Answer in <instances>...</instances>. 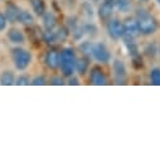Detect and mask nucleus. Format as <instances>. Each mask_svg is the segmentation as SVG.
Returning a JSON list of instances; mask_svg holds the SVG:
<instances>
[{
    "instance_id": "1",
    "label": "nucleus",
    "mask_w": 160,
    "mask_h": 160,
    "mask_svg": "<svg viewBox=\"0 0 160 160\" xmlns=\"http://www.w3.org/2000/svg\"><path fill=\"white\" fill-rule=\"evenodd\" d=\"M138 25L140 29V34L142 35H151L158 30V20L149 14L146 10H139L138 12Z\"/></svg>"
},
{
    "instance_id": "2",
    "label": "nucleus",
    "mask_w": 160,
    "mask_h": 160,
    "mask_svg": "<svg viewBox=\"0 0 160 160\" xmlns=\"http://www.w3.org/2000/svg\"><path fill=\"white\" fill-rule=\"evenodd\" d=\"M76 62H77V57H76V52L73 48H64L61 52L59 68L64 77L73 76V73L76 71Z\"/></svg>"
},
{
    "instance_id": "3",
    "label": "nucleus",
    "mask_w": 160,
    "mask_h": 160,
    "mask_svg": "<svg viewBox=\"0 0 160 160\" xmlns=\"http://www.w3.org/2000/svg\"><path fill=\"white\" fill-rule=\"evenodd\" d=\"M13 56V61L15 64V68L19 71H24L29 67L30 62H32V54L30 52H28L27 49L23 48H14L12 52Z\"/></svg>"
},
{
    "instance_id": "4",
    "label": "nucleus",
    "mask_w": 160,
    "mask_h": 160,
    "mask_svg": "<svg viewBox=\"0 0 160 160\" xmlns=\"http://www.w3.org/2000/svg\"><path fill=\"white\" fill-rule=\"evenodd\" d=\"M112 68H113V77H115L116 83L117 85H125L128 81V71H126L124 62L120 61V59H115Z\"/></svg>"
},
{
    "instance_id": "5",
    "label": "nucleus",
    "mask_w": 160,
    "mask_h": 160,
    "mask_svg": "<svg viewBox=\"0 0 160 160\" xmlns=\"http://www.w3.org/2000/svg\"><path fill=\"white\" fill-rule=\"evenodd\" d=\"M92 57L101 63H108L111 59V53L106 44L103 43H96L92 47Z\"/></svg>"
},
{
    "instance_id": "6",
    "label": "nucleus",
    "mask_w": 160,
    "mask_h": 160,
    "mask_svg": "<svg viewBox=\"0 0 160 160\" xmlns=\"http://www.w3.org/2000/svg\"><path fill=\"white\" fill-rule=\"evenodd\" d=\"M107 30H108V35L117 41L120 38H124V34H125V27H124V23L120 22L118 19H113L108 23L107 25Z\"/></svg>"
},
{
    "instance_id": "7",
    "label": "nucleus",
    "mask_w": 160,
    "mask_h": 160,
    "mask_svg": "<svg viewBox=\"0 0 160 160\" xmlns=\"http://www.w3.org/2000/svg\"><path fill=\"white\" fill-rule=\"evenodd\" d=\"M125 27V34H124V41H135V38L140 35V29L136 20L128 19L124 23Z\"/></svg>"
},
{
    "instance_id": "8",
    "label": "nucleus",
    "mask_w": 160,
    "mask_h": 160,
    "mask_svg": "<svg viewBox=\"0 0 160 160\" xmlns=\"http://www.w3.org/2000/svg\"><path fill=\"white\" fill-rule=\"evenodd\" d=\"M90 81L95 86H105L107 83V77L100 66H95L90 72Z\"/></svg>"
},
{
    "instance_id": "9",
    "label": "nucleus",
    "mask_w": 160,
    "mask_h": 160,
    "mask_svg": "<svg viewBox=\"0 0 160 160\" xmlns=\"http://www.w3.org/2000/svg\"><path fill=\"white\" fill-rule=\"evenodd\" d=\"M44 62L48 68L51 69H58L61 64V52L56 48H51L44 57Z\"/></svg>"
},
{
    "instance_id": "10",
    "label": "nucleus",
    "mask_w": 160,
    "mask_h": 160,
    "mask_svg": "<svg viewBox=\"0 0 160 160\" xmlns=\"http://www.w3.org/2000/svg\"><path fill=\"white\" fill-rule=\"evenodd\" d=\"M115 0H105V2L101 4V7L98 8V17L102 20H108L113 13L115 9Z\"/></svg>"
},
{
    "instance_id": "11",
    "label": "nucleus",
    "mask_w": 160,
    "mask_h": 160,
    "mask_svg": "<svg viewBox=\"0 0 160 160\" xmlns=\"http://www.w3.org/2000/svg\"><path fill=\"white\" fill-rule=\"evenodd\" d=\"M20 8L14 4V3H8L7 4V8H5V17L8 19V22L10 23H17L18 19H19V15H20Z\"/></svg>"
},
{
    "instance_id": "12",
    "label": "nucleus",
    "mask_w": 160,
    "mask_h": 160,
    "mask_svg": "<svg viewBox=\"0 0 160 160\" xmlns=\"http://www.w3.org/2000/svg\"><path fill=\"white\" fill-rule=\"evenodd\" d=\"M8 39L14 44H23L25 42V37L20 29L12 28L8 30Z\"/></svg>"
},
{
    "instance_id": "13",
    "label": "nucleus",
    "mask_w": 160,
    "mask_h": 160,
    "mask_svg": "<svg viewBox=\"0 0 160 160\" xmlns=\"http://www.w3.org/2000/svg\"><path fill=\"white\" fill-rule=\"evenodd\" d=\"M42 17H43V25L46 30H54L57 27V18L54 17V14L51 12H46Z\"/></svg>"
},
{
    "instance_id": "14",
    "label": "nucleus",
    "mask_w": 160,
    "mask_h": 160,
    "mask_svg": "<svg viewBox=\"0 0 160 160\" xmlns=\"http://www.w3.org/2000/svg\"><path fill=\"white\" fill-rule=\"evenodd\" d=\"M88 68H90V58L87 56H83L82 58L77 59V62H76V71H77L78 74H81V76L86 74Z\"/></svg>"
},
{
    "instance_id": "15",
    "label": "nucleus",
    "mask_w": 160,
    "mask_h": 160,
    "mask_svg": "<svg viewBox=\"0 0 160 160\" xmlns=\"http://www.w3.org/2000/svg\"><path fill=\"white\" fill-rule=\"evenodd\" d=\"M29 2H30L33 12L38 17H42L46 13V3H44V0H29Z\"/></svg>"
},
{
    "instance_id": "16",
    "label": "nucleus",
    "mask_w": 160,
    "mask_h": 160,
    "mask_svg": "<svg viewBox=\"0 0 160 160\" xmlns=\"http://www.w3.org/2000/svg\"><path fill=\"white\" fill-rule=\"evenodd\" d=\"M0 83L3 86H12L15 83V76L12 71H4L0 74Z\"/></svg>"
},
{
    "instance_id": "17",
    "label": "nucleus",
    "mask_w": 160,
    "mask_h": 160,
    "mask_svg": "<svg viewBox=\"0 0 160 160\" xmlns=\"http://www.w3.org/2000/svg\"><path fill=\"white\" fill-rule=\"evenodd\" d=\"M18 22L22 23L23 25H32V24L34 23V18H33V15H32L29 12H27V10H22Z\"/></svg>"
},
{
    "instance_id": "18",
    "label": "nucleus",
    "mask_w": 160,
    "mask_h": 160,
    "mask_svg": "<svg viewBox=\"0 0 160 160\" xmlns=\"http://www.w3.org/2000/svg\"><path fill=\"white\" fill-rule=\"evenodd\" d=\"M125 46H126L128 52H129V54H130L131 58H134L136 56H140L139 54V48H138L135 41H125Z\"/></svg>"
},
{
    "instance_id": "19",
    "label": "nucleus",
    "mask_w": 160,
    "mask_h": 160,
    "mask_svg": "<svg viewBox=\"0 0 160 160\" xmlns=\"http://www.w3.org/2000/svg\"><path fill=\"white\" fill-rule=\"evenodd\" d=\"M115 8L118 9L120 12H129L130 7H131V3L130 0H115Z\"/></svg>"
},
{
    "instance_id": "20",
    "label": "nucleus",
    "mask_w": 160,
    "mask_h": 160,
    "mask_svg": "<svg viewBox=\"0 0 160 160\" xmlns=\"http://www.w3.org/2000/svg\"><path fill=\"white\" fill-rule=\"evenodd\" d=\"M150 79H151V83L155 86H160V68L155 67L151 69L150 72Z\"/></svg>"
},
{
    "instance_id": "21",
    "label": "nucleus",
    "mask_w": 160,
    "mask_h": 160,
    "mask_svg": "<svg viewBox=\"0 0 160 160\" xmlns=\"http://www.w3.org/2000/svg\"><path fill=\"white\" fill-rule=\"evenodd\" d=\"M56 34H57V38H58V43H63L66 39L68 38V34H69V30L64 27H59L57 30H56Z\"/></svg>"
},
{
    "instance_id": "22",
    "label": "nucleus",
    "mask_w": 160,
    "mask_h": 160,
    "mask_svg": "<svg viewBox=\"0 0 160 160\" xmlns=\"http://www.w3.org/2000/svg\"><path fill=\"white\" fill-rule=\"evenodd\" d=\"M92 47H93V43H91V42H83L81 44V51L83 52L85 56L90 57L92 54Z\"/></svg>"
},
{
    "instance_id": "23",
    "label": "nucleus",
    "mask_w": 160,
    "mask_h": 160,
    "mask_svg": "<svg viewBox=\"0 0 160 160\" xmlns=\"http://www.w3.org/2000/svg\"><path fill=\"white\" fill-rule=\"evenodd\" d=\"M15 85L18 86H27V85H30V78L25 74L23 76H19L17 79H15Z\"/></svg>"
},
{
    "instance_id": "24",
    "label": "nucleus",
    "mask_w": 160,
    "mask_h": 160,
    "mask_svg": "<svg viewBox=\"0 0 160 160\" xmlns=\"http://www.w3.org/2000/svg\"><path fill=\"white\" fill-rule=\"evenodd\" d=\"M46 82H47V79H46L44 76H37L35 78L32 79L30 83L33 86H43V85H46Z\"/></svg>"
},
{
    "instance_id": "25",
    "label": "nucleus",
    "mask_w": 160,
    "mask_h": 160,
    "mask_svg": "<svg viewBox=\"0 0 160 160\" xmlns=\"http://www.w3.org/2000/svg\"><path fill=\"white\" fill-rule=\"evenodd\" d=\"M7 24H8V19H7L5 14L0 13V32H3L7 28Z\"/></svg>"
},
{
    "instance_id": "26",
    "label": "nucleus",
    "mask_w": 160,
    "mask_h": 160,
    "mask_svg": "<svg viewBox=\"0 0 160 160\" xmlns=\"http://www.w3.org/2000/svg\"><path fill=\"white\" fill-rule=\"evenodd\" d=\"M83 30H85V33H87V34H95L96 33V27L93 25V24H87V25H85L83 27Z\"/></svg>"
},
{
    "instance_id": "27",
    "label": "nucleus",
    "mask_w": 160,
    "mask_h": 160,
    "mask_svg": "<svg viewBox=\"0 0 160 160\" xmlns=\"http://www.w3.org/2000/svg\"><path fill=\"white\" fill-rule=\"evenodd\" d=\"M51 83H52V85H56V86H62L64 82H63V79H62L61 77L54 76V77H52V79H51Z\"/></svg>"
},
{
    "instance_id": "28",
    "label": "nucleus",
    "mask_w": 160,
    "mask_h": 160,
    "mask_svg": "<svg viewBox=\"0 0 160 160\" xmlns=\"http://www.w3.org/2000/svg\"><path fill=\"white\" fill-rule=\"evenodd\" d=\"M68 85H74V86H78L79 85V82H78V78H76V77H69V81H68Z\"/></svg>"
},
{
    "instance_id": "29",
    "label": "nucleus",
    "mask_w": 160,
    "mask_h": 160,
    "mask_svg": "<svg viewBox=\"0 0 160 160\" xmlns=\"http://www.w3.org/2000/svg\"><path fill=\"white\" fill-rule=\"evenodd\" d=\"M141 2H148V0H141Z\"/></svg>"
},
{
    "instance_id": "30",
    "label": "nucleus",
    "mask_w": 160,
    "mask_h": 160,
    "mask_svg": "<svg viewBox=\"0 0 160 160\" xmlns=\"http://www.w3.org/2000/svg\"><path fill=\"white\" fill-rule=\"evenodd\" d=\"M93 2H98V0H93Z\"/></svg>"
},
{
    "instance_id": "31",
    "label": "nucleus",
    "mask_w": 160,
    "mask_h": 160,
    "mask_svg": "<svg viewBox=\"0 0 160 160\" xmlns=\"http://www.w3.org/2000/svg\"><path fill=\"white\" fill-rule=\"evenodd\" d=\"M158 2H159V4H160V0H158Z\"/></svg>"
}]
</instances>
